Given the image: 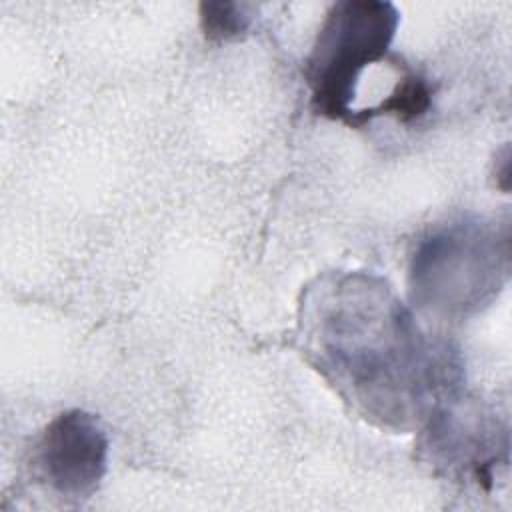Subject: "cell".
<instances>
[{
    "instance_id": "obj_1",
    "label": "cell",
    "mask_w": 512,
    "mask_h": 512,
    "mask_svg": "<svg viewBox=\"0 0 512 512\" xmlns=\"http://www.w3.org/2000/svg\"><path fill=\"white\" fill-rule=\"evenodd\" d=\"M298 344L306 362L366 422L414 432L462 392L460 350L420 326L378 274L332 270L300 296Z\"/></svg>"
},
{
    "instance_id": "obj_2",
    "label": "cell",
    "mask_w": 512,
    "mask_h": 512,
    "mask_svg": "<svg viewBox=\"0 0 512 512\" xmlns=\"http://www.w3.org/2000/svg\"><path fill=\"white\" fill-rule=\"evenodd\" d=\"M510 226L460 216L428 230L408 266L410 302L436 320H464L488 308L510 278Z\"/></svg>"
},
{
    "instance_id": "obj_3",
    "label": "cell",
    "mask_w": 512,
    "mask_h": 512,
    "mask_svg": "<svg viewBox=\"0 0 512 512\" xmlns=\"http://www.w3.org/2000/svg\"><path fill=\"white\" fill-rule=\"evenodd\" d=\"M400 14L392 2H336L312 44L304 76L316 114L352 126L358 84L372 64L388 60Z\"/></svg>"
},
{
    "instance_id": "obj_4",
    "label": "cell",
    "mask_w": 512,
    "mask_h": 512,
    "mask_svg": "<svg viewBox=\"0 0 512 512\" xmlns=\"http://www.w3.org/2000/svg\"><path fill=\"white\" fill-rule=\"evenodd\" d=\"M418 432L428 462L448 474L470 476L486 488L494 468L508 458L506 426L462 392L442 404Z\"/></svg>"
},
{
    "instance_id": "obj_5",
    "label": "cell",
    "mask_w": 512,
    "mask_h": 512,
    "mask_svg": "<svg viewBox=\"0 0 512 512\" xmlns=\"http://www.w3.org/2000/svg\"><path fill=\"white\" fill-rule=\"evenodd\" d=\"M32 462L40 480L60 498L92 496L108 466V436L100 420L84 410L60 412L40 432Z\"/></svg>"
},
{
    "instance_id": "obj_6",
    "label": "cell",
    "mask_w": 512,
    "mask_h": 512,
    "mask_svg": "<svg viewBox=\"0 0 512 512\" xmlns=\"http://www.w3.org/2000/svg\"><path fill=\"white\" fill-rule=\"evenodd\" d=\"M432 92L428 80L404 64L392 90L368 112V122L376 116H394L400 122L418 120L428 112Z\"/></svg>"
},
{
    "instance_id": "obj_7",
    "label": "cell",
    "mask_w": 512,
    "mask_h": 512,
    "mask_svg": "<svg viewBox=\"0 0 512 512\" xmlns=\"http://www.w3.org/2000/svg\"><path fill=\"white\" fill-rule=\"evenodd\" d=\"M250 4L242 2H202L200 28L210 42H228L244 36L252 24Z\"/></svg>"
}]
</instances>
